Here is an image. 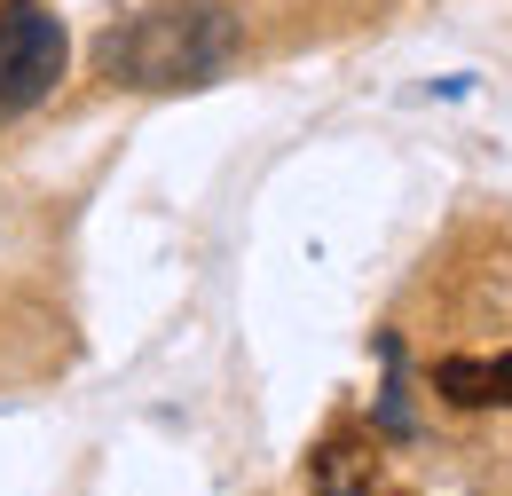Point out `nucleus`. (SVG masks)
Returning a JSON list of instances; mask_svg holds the SVG:
<instances>
[{
  "label": "nucleus",
  "instance_id": "nucleus-1",
  "mask_svg": "<svg viewBox=\"0 0 512 496\" xmlns=\"http://www.w3.org/2000/svg\"><path fill=\"white\" fill-rule=\"evenodd\" d=\"M512 331V323H505ZM386 363V386H379V410L371 426L386 441H434V434H512V339H426L418 355V394L402 386L394 355Z\"/></svg>",
  "mask_w": 512,
  "mask_h": 496
},
{
  "label": "nucleus",
  "instance_id": "nucleus-2",
  "mask_svg": "<svg viewBox=\"0 0 512 496\" xmlns=\"http://www.w3.org/2000/svg\"><path fill=\"white\" fill-rule=\"evenodd\" d=\"M245 48L237 16L221 0H166V8H142L127 24H111L95 40V71L111 87H142V95H166V87H205L221 79Z\"/></svg>",
  "mask_w": 512,
  "mask_h": 496
},
{
  "label": "nucleus",
  "instance_id": "nucleus-3",
  "mask_svg": "<svg viewBox=\"0 0 512 496\" xmlns=\"http://www.w3.org/2000/svg\"><path fill=\"white\" fill-rule=\"evenodd\" d=\"M64 16L40 0H0V126L40 111L64 79Z\"/></svg>",
  "mask_w": 512,
  "mask_h": 496
},
{
  "label": "nucleus",
  "instance_id": "nucleus-4",
  "mask_svg": "<svg viewBox=\"0 0 512 496\" xmlns=\"http://www.w3.org/2000/svg\"><path fill=\"white\" fill-rule=\"evenodd\" d=\"M308 489L316 496H418L402 481V465L386 457V434H355V426H339V434L316 441V457H308Z\"/></svg>",
  "mask_w": 512,
  "mask_h": 496
}]
</instances>
